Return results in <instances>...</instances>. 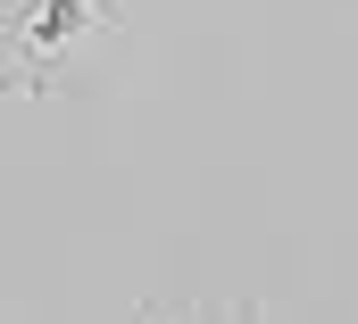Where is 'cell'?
Masks as SVG:
<instances>
[{"instance_id": "6da1fadb", "label": "cell", "mask_w": 358, "mask_h": 324, "mask_svg": "<svg viewBox=\"0 0 358 324\" xmlns=\"http://www.w3.org/2000/svg\"><path fill=\"white\" fill-rule=\"evenodd\" d=\"M117 17V0H8L0 34H8V91L42 100L67 75V59H84L100 42V25Z\"/></svg>"}, {"instance_id": "7a4b0ae2", "label": "cell", "mask_w": 358, "mask_h": 324, "mask_svg": "<svg viewBox=\"0 0 358 324\" xmlns=\"http://www.w3.org/2000/svg\"><path fill=\"white\" fill-rule=\"evenodd\" d=\"M134 324H259L250 300H142Z\"/></svg>"}]
</instances>
